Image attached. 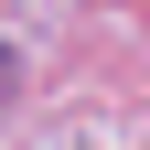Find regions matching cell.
Segmentation results:
<instances>
[{
  "mask_svg": "<svg viewBox=\"0 0 150 150\" xmlns=\"http://www.w3.org/2000/svg\"><path fill=\"white\" fill-rule=\"evenodd\" d=\"M0 97H11V43H0Z\"/></svg>",
  "mask_w": 150,
  "mask_h": 150,
  "instance_id": "1",
  "label": "cell"
}]
</instances>
